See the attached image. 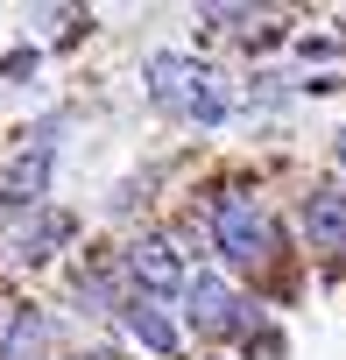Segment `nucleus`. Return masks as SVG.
Masks as SVG:
<instances>
[{
	"label": "nucleus",
	"mask_w": 346,
	"mask_h": 360,
	"mask_svg": "<svg viewBox=\"0 0 346 360\" xmlns=\"http://www.w3.org/2000/svg\"><path fill=\"white\" fill-rule=\"evenodd\" d=\"M212 233H219V255L226 262H262L269 255V212L248 198V191H226L212 205Z\"/></svg>",
	"instance_id": "1"
},
{
	"label": "nucleus",
	"mask_w": 346,
	"mask_h": 360,
	"mask_svg": "<svg viewBox=\"0 0 346 360\" xmlns=\"http://www.w3.org/2000/svg\"><path fill=\"white\" fill-rule=\"evenodd\" d=\"M50 162H57V120L36 127V141L8 155V169H0V198H8V205H43V191H50Z\"/></svg>",
	"instance_id": "2"
},
{
	"label": "nucleus",
	"mask_w": 346,
	"mask_h": 360,
	"mask_svg": "<svg viewBox=\"0 0 346 360\" xmlns=\"http://www.w3.org/2000/svg\"><path fill=\"white\" fill-rule=\"evenodd\" d=\"M191 325H198L205 339H233V332L255 325V311H248V297H241L226 276H198V283H191Z\"/></svg>",
	"instance_id": "3"
},
{
	"label": "nucleus",
	"mask_w": 346,
	"mask_h": 360,
	"mask_svg": "<svg viewBox=\"0 0 346 360\" xmlns=\"http://www.w3.org/2000/svg\"><path fill=\"white\" fill-rule=\"evenodd\" d=\"M127 276L141 283L148 304H169V297L184 290V255L169 248V240H134V248H127Z\"/></svg>",
	"instance_id": "4"
},
{
	"label": "nucleus",
	"mask_w": 346,
	"mask_h": 360,
	"mask_svg": "<svg viewBox=\"0 0 346 360\" xmlns=\"http://www.w3.org/2000/svg\"><path fill=\"white\" fill-rule=\"evenodd\" d=\"M198 85H205V71H198L191 57H177V50H155V57H148V99H155V106H169V113H191Z\"/></svg>",
	"instance_id": "5"
},
{
	"label": "nucleus",
	"mask_w": 346,
	"mask_h": 360,
	"mask_svg": "<svg viewBox=\"0 0 346 360\" xmlns=\"http://www.w3.org/2000/svg\"><path fill=\"white\" fill-rule=\"evenodd\" d=\"M304 240L318 255H346V191H311L304 198Z\"/></svg>",
	"instance_id": "6"
},
{
	"label": "nucleus",
	"mask_w": 346,
	"mask_h": 360,
	"mask_svg": "<svg viewBox=\"0 0 346 360\" xmlns=\"http://www.w3.org/2000/svg\"><path fill=\"white\" fill-rule=\"evenodd\" d=\"M120 325H127L148 353H162V360H177V346H184V325L169 318L162 304H148V297H141V304H120Z\"/></svg>",
	"instance_id": "7"
},
{
	"label": "nucleus",
	"mask_w": 346,
	"mask_h": 360,
	"mask_svg": "<svg viewBox=\"0 0 346 360\" xmlns=\"http://www.w3.org/2000/svg\"><path fill=\"white\" fill-rule=\"evenodd\" d=\"M71 240V212H36V226L15 233V262H50Z\"/></svg>",
	"instance_id": "8"
},
{
	"label": "nucleus",
	"mask_w": 346,
	"mask_h": 360,
	"mask_svg": "<svg viewBox=\"0 0 346 360\" xmlns=\"http://www.w3.org/2000/svg\"><path fill=\"white\" fill-rule=\"evenodd\" d=\"M43 346H50V318L36 304H22L15 325H8V339H0V360H43Z\"/></svg>",
	"instance_id": "9"
},
{
	"label": "nucleus",
	"mask_w": 346,
	"mask_h": 360,
	"mask_svg": "<svg viewBox=\"0 0 346 360\" xmlns=\"http://www.w3.org/2000/svg\"><path fill=\"white\" fill-rule=\"evenodd\" d=\"M226 113H233V92H226V78L205 71V85H198V99H191V120H198V127H219Z\"/></svg>",
	"instance_id": "10"
},
{
	"label": "nucleus",
	"mask_w": 346,
	"mask_h": 360,
	"mask_svg": "<svg viewBox=\"0 0 346 360\" xmlns=\"http://www.w3.org/2000/svg\"><path fill=\"white\" fill-rule=\"evenodd\" d=\"M36 22H43V36H57V43L85 36V8H36Z\"/></svg>",
	"instance_id": "11"
},
{
	"label": "nucleus",
	"mask_w": 346,
	"mask_h": 360,
	"mask_svg": "<svg viewBox=\"0 0 346 360\" xmlns=\"http://www.w3.org/2000/svg\"><path fill=\"white\" fill-rule=\"evenodd\" d=\"M29 71H36V50H15L8 64H0V78H15V85H29Z\"/></svg>",
	"instance_id": "12"
},
{
	"label": "nucleus",
	"mask_w": 346,
	"mask_h": 360,
	"mask_svg": "<svg viewBox=\"0 0 346 360\" xmlns=\"http://www.w3.org/2000/svg\"><path fill=\"white\" fill-rule=\"evenodd\" d=\"M248 360H283V339H276V332H255V339H248Z\"/></svg>",
	"instance_id": "13"
},
{
	"label": "nucleus",
	"mask_w": 346,
	"mask_h": 360,
	"mask_svg": "<svg viewBox=\"0 0 346 360\" xmlns=\"http://www.w3.org/2000/svg\"><path fill=\"white\" fill-rule=\"evenodd\" d=\"M332 155H339V169H346V127H339V134H332Z\"/></svg>",
	"instance_id": "14"
},
{
	"label": "nucleus",
	"mask_w": 346,
	"mask_h": 360,
	"mask_svg": "<svg viewBox=\"0 0 346 360\" xmlns=\"http://www.w3.org/2000/svg\"><path fill=\"white\" fill-rule=\"evenodd\" d=\"M92 360H120V353H92Z\"/></svg>",
	"instance_id": "15"
}]
</instances>
